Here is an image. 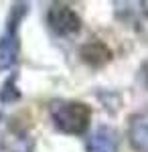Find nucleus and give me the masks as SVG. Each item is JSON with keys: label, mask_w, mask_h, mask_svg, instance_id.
I'll return each mask as SVG.
<instances>
[{"label": "nucleus", "mask_w": 148, "mask_h": 152, "mask_svg": "<svg viewBox=\"0 0 148 152\" xmlns=\"http://www.w3.org/2000/svg\"><path fill=\"white\" fill-rule=\"evenodd\" d=\"M18 55V37H16V24H10L8 33L0 39V69H8L14 65Z\"/></svg>", "instance_id": "nucleus-6"}, {"label": "nucleus", "mask_w": 148, "mask_h": 152, "mask_svg": "<svg viewBox=\"0 0 148 152\" xmlns=\"http://www.w3.org/2000/svg\"><path fill=\"white\" fill-rule=\"evenodd\" d=\"M51 118L61 132L79 136L89 128L91 110L83 102H53L49 105Z\"/></svg>", "instance_id": "nucleus-1"}, {"label": "nucleus", "mask_w": 148, "mask_h": 152, "mask_svg": "<svg viewBox=\"0 0 148 152\" xmlns=\"http://www.w3.org/2000/svg\"><path fill=\"white\" fill-rule=\"evenodd\" d=\"M140 77H142V83H144V87L148 89V59L142 63V67H140Z\"/></svg>", "instance_id": "nucleus-7"}, {"label": "nucleus", "mask_w": 148, "mask_h": 152, "mask_svg": "<svg viewBox=\"0 0 148 152\" xmlns=\"http://www.w3.org/2000/svg\"><path fill=\"white\" fill-rule=\"evenodd\" d=\"M47 23L57 35H75L81 28L79 14L65 4H53L47 12Z\"/></svg>", "instance_id": "nucleus-2"}, {"label": "nucleus", "mask_w": 148, "mask_h": 152, "mask_svg": "<svg viewBox=\"0 0 148 152\" xmlns=\"http://www.w3.org/2000/svg\"><path fill=\"white\" fill-rule=\"evenodd\" d=\"M128 142L136 152H148V112H138L130 118Z\"/></svg>", "instance_id": "nucleus-3"}, {"label": "nucleus", "mask_w": 148, "mask_h": 152, "mask_svg": "<svg viewBox=\"0 0 148 152\" xmlns=\"http://www.w3.org/2000/svg\"><path fill=\"white\" fill-rule=\"evenodd\" d=\"M116 146H118L116 130L108 126L97 128L87 138V152H116Z\"/></svg>", "instance_id": "nucleus-5"}, {"label": "nucleus", "mask_w": 148, "mask_h": 152, "mask_svg": "<svg viewBox=\"0 0 148 152\" xmlns=\"http://www.w3.org/2000/svg\"><path fill=\"white\" fill-rule=\"evenodd\" d=\"M79 53H81V59L87 65H91V67H102V65L112 61V49L108 47L106 43L95 41V39L89 41V43H85Z\"/></svg>", "instance_id": "nucleus-4"}]
</instances>
